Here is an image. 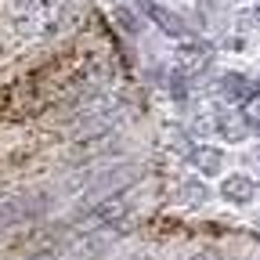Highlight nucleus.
<instances>
[{"label": "nucleus", "mask_w": 260, "mask_h": 260, "mask_svg": "<svg viewBox=\"0 0 260 260\" xmlns=\"http://www.w3.org/2000/svg\"><path fill=\"white\" fill-rule=\"evenodd\" d=\"M191 162H195V170H199L203 177H217L224 170V152L220 148H210V145H199L191 152Z\"/></svg>", "instance_id": "nucleus-7"}, {"label": "nucleus", "mask_w": 260, "mask_h": 260, "mask_svg": "<svg viewBox=\"0 0 260 260\" xmlns=\"http://www.w3.org/2000/svg\"><path fill=\"white\" fill-rule=\"evenodd\" d=\"M220 90H224V98H232V102H253V98H260V80H249V76H242V73H228L224 80H220Z\"/></svg>", "instance_id": "nucleus-4"}, {"label": "nucleus", "mask_w": 260, "mask_h": 260, "mask_svg": "<svg viewBox=\"0 0 260 260\" xmlns=\"http://www.w3.org/2000/svg\"><path fill=\"white\" fill-rule=\"evenodd\" d=\"M54 195L51 191H11L0 195V232H25L51 217Z\"/></svg>", "instance_id": "nucleus-1"}, {"label": "nucleus", "mask_w": 260, "mask_h": 260, "mask_svg": "<svg viewBox=\"0 0 260 260\" xmlns=\"http://www.w3.org/2000/svg\"><path fill=\"white\" fill-rule=\"evenodd\" d=\"M256 188H260V184H256Z\"/></svg>", "instance_id": "nucleus-14"}, {"label": "nucleus", "mask_w": 260, "mask_h": 260, "mask_svg": "<svg viewBox=\"0 0 260 260\" xmlns=\"http://www.w3.org/2000/svg\"><path fill=\"white\" fill-rule=\"evenodd\" d=\"M210 58H213V51H210V44H203V40L181 47V65H188V69H203Z\"/></svg>", "instance_id": "nucleus-8"}, {"label": "nucleus", "mask_w": 260, "mask_h": 260, "mask_svg": "<svg viewBox=\"0 0 260 260\" xmlns=\"http://www.w3.org/2000/svg\"><path fill=\"white\" fill-rule=\"evenodd\" d=\"M249 119H253V126H260V105L253 109V116H249Z\"/></svg>", "instance_id": "nucleus-11"}, {"label": "nucleus", "mask_w": 260, "mask_h": 260, "mask_svg": "<svg viewBox=\"0 0 260 260\" xmlns=\"http://www.w3.org/2000/svg\"><path fill=\"white\" fill-rule=\"evenodd\" d=\"M191 260H213V253H195Z\"/></svg>", "instance_id": "nucleus-12"}, {"label": "nucleus", "mask_w": 260, "mask_h": 260, "mask_svg": "<svg viewBox=\"0 0 260 260\" xmlns=\"http://www.w3.org/2000/svg\"><path fill=\"white\" fill-rule=\"evenodd\" d=\"M256 191H260V188H256L249 177H242V174H232V177H224V181H220V195H224L228 203H235V206L249 203Z\"/></svg>", "instance_id": "nucleus-5"}, {"label": "nucleus", "mask_w": 260, "mask_h": 260, "mask_svg": "<svg viewBox=\"0 0 260 260\" xmlns=\"http://www.w3.org/2000/svg\"><path fill=\"white\" fill-rule=\"evenodd\" d=\"M217 130H220L228 141H246L249 130H253V119L242 109H220L217 112Z\"/></svg>", "instance_id": "nucleus-3"}, {"label": "nucleus", "mask_w": 260, "mask_h": 260, "mask_svg": "<svg viewBox=\"0 0 260 260\" xmlns=\"http://www.w3.org/2000/svg\"><path fill=\"white\" fill-rule=\"evenodd\" d=\"M253 22H256V25H260V8H256V11H253Z\"/></svg>", "instance_id": "nucleus-13"}, {"label": "nucleus", "mask_w": 260, "mask_h": 260, "mask_svg": "<svg viewBox=\"0 0 260 260\" xmlns=\"http://www.w3.org/2000/svg\"><path fill=\"white\" fill-rule=\"evenodd\" d=\"M119 22H123V25H126L130 32H138V29H141V22H138L134 15H130V11H119Z\"/></svg>", "instance_id": "nucleus-9"}, {"label": "nucleus", "mask_w": 260, "mask_h": 260, "mask_svg": "<svg viewBox=\"0 0 260 260\" xmlns=\"http://www.w3.org/2000/svg\"><path fill=\"white\" fill-rule=\"evenodd\" d=\"M145 11H148V18L167 32V37H184L188 32V25L181 22V15L177 11H170V8H159V4H145Z\"/></svg>", "instance_id": "nucleus-6"}, {"label": "nucleus", "mask_w": 260, "mask_h": 260, "mask_svg": "<svg viewBox=\"0 0 260 260\" xmlns=\"http://www.w3.org/2000/svg\"><path fill=\"white\" fill-rule=\"evenodd\" d=\"M130 210H134V184H123V188L109 191L105 199H98L94 206H87L80 213L83 235H90V232H116V228H123V220L130 217Z\"/></svg>", "instance_id": "nucleus-2"}, {"label": "nucleus", "mask_w": 260, "mask_h": 260, "mask_svg": "<svg viewBox=\"0 0 260 260\" xmlns=\"http://www.w3.org/2000/svg\"><path fill=\"white\" fill-rule=\"evenodd\" d=\"M170 80H174V83H170V90H174V98H184V76H181V73H174Z\"/></svg>", "instance_id": "nucleus-10"}]
</instances>
